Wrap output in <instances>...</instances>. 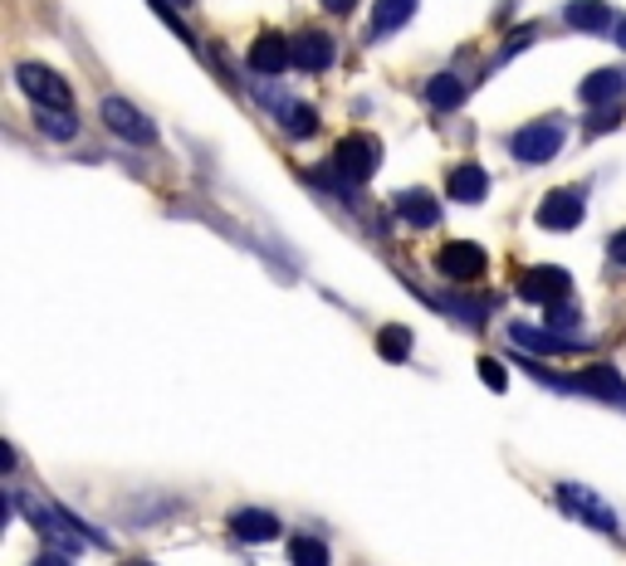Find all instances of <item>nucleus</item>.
<instances>
[{
  "label": "nucleus",
  "mask_w": 626,
  "mask_h": 566,
  "mask_svg": "<svg viewBox=\"0 0 626 566\" xmlns=\"http://www.w3.org/2000/svg\"><path fill=\"white\" fill-rule=\"evenodd\" d=\"M563 15H568L572 30H588V35H602V30L612 25V10L602 5V0H572Z\"/></svg>",
  "instance_id": "nucleus-17"
},
{
  "label": "nucleus",
  "mask_w": 626,
  "mask_h": 566,
  "mask_svg": "<svg viewBox=\"0 0 626 566\" xmlns=\"http://www.w3.org/2000/svg\"><path fill=\"white\" fill-rule=\"evenodd\" d=\"M392 205H396V215H402L406 225H416V229H431L436 220H441V205H436L431 191H402Z\"/></svg>",
  "instance_id": "nucleus-16"
},
{
  "label": "nucleus",
  "mask_w": 626,
  "mask_h": 566,
  "mask_svg": "<svg viewBox=\"0 0 626 566\" xmlns=\"http://www.w3.org/2000/svg\"><path fill=\"white\" fill-rule=\"evenodd\" d=\"M279 528H285V522H279L275 512H265V508H235L231 512V532L240 542H275Z\"/></svg>",
  "instance_id": "nucleus-12"
},
{
  "label": "nucleus",
  "mask_w": 626,
  "mask_h": 566,
  "mask_svg": "<svg viewBox=\"0 0 626 566\" xmlns=\"http://www.w3.org/2000/svg\"><path fill=\"white\" fill-rule=\"evenodd\" d=\"M20 89L30 93V103L35 108H49V113H69L74 108V89L65 83V73H55L49 64H35V59H25V64L15 69Z\"/></svg>",
  "instance_id": "nucleus-4"
},
{
  "label": "nucleus",
  "mask_w": 626,
  "mask_h": 566,
  "mask_svg": "<svg viewBox=\"0 0 626 566\" xmlns=\"http://www.w3.org/2000/svg\"><path fill=\"white\" fill-rule=\"evenodd\" d=\"M436 269L455 283H470L485 274V249L470 245V239H451V245H441V255H436Z\"/></svg>",
  "instance_id": "nucleus-9"
},
{
  "label": "nucleus",
  "mask_w": 626,
  "mask_h": 566,
  "mask_svg": "<svg viewBox=\"0 0 626 566\" xmlns=\"http://www.w3.org/2000/svg\"><path fill=\"white\" fill-rule=\"evenodd\" d=\"M333 172H338V181L343 186H362V181H372L378 176V166H382V142L372 138V132H352V138H343V146L333 152Z\"/></svg>",
  "instance_id": "nucleus-3"
},
{
  "label": "nucleus",
  "mask_w": 626,
  "mask_h": 566,
  "mask_svg": "<svg viewBox=\"0 0 626 566\" xmlns=\"http://www.w3.org/2000/svg\"><path fill=\"white\" fill-rule=\"evenodd\" d=\"M416 0H378V10H372V35H392V30H402L406 20H411Z\"/></svg>",
  "instance_id": "nucleus-19"
},
{
  "label": "nucleus",
  "mask_w": 626,
  "mask_h": 566,
  "mask_svg": "<svg viewBox=\"0 0 626 566\" xmlns=\"http://www.w3.org/2000/svg\"><path fill=\"white\" fill-rule=\"evenodd\" d=\"M479 381H485L489 391H505V386H509V376H505V366H499L495 356H479Z\"/></svg>",
  "instance_id": "nucleus-25"
},
{
  "label": "nucleus",
  "mask_w": 626,
  "mask_h": 566,
  "mask_svg": "<svg viewBox=\"0 0 626 566\" xmlns=\"http://www.w3.org/2000/svg\"><path fill=\"white\" fill-rule=\"evenodd\" d=\"M558 503L572 512L578 522H588V528H598V532H617V512L607 508L592 488H582V484H558Z\"/></svg>",
  "instance_id": "nucleus-7"
},
{
  "label": "nucleus",
  "mask_w": 626,
  "mask_h": 566,
  "mask_svg": "<svg viewBox=\"0 0 626 566\" xmlns=\"http://www.w3.org/2000/svg\"><path fill=\"white\" fill-rule=\"evenodd\" d=\"M529 372H534L538 381H548L553 391H588V396H598V401L626 405V381H622V372L612 362H598V366H588V372H578V376H548L538 362H529Z\"/></svg>",
  "instance_id": "nucleus-2"
},
{
  "label": "nucleus",
  "mask_w": 626,
  "mask_h": 566,
  "mask_svg": "<svg viewBox=\"0 0 626 566\" xmlns=\"http://www.w3.org/2000/svg\"><path fill=\"white\" fill-rule=\"evenodd\" d=\"M617 45L626 49V20H622V25H617Z\"/></svg>",
  "instance_id": "nucleus-31"
},
{
  "label": "nucleus",
  "mask_w": 626,
  "mask_h": 566,
  "mask_svg": "<svg viewBox=\"0 0 626 566\" xmlns=\"http://www.w3.org/2000/svg\"><path fill=\"white\" fill-rule=\"evenodd\" d=\"M35 566H69V562H65V557H59V552H49V557H39Z\"/></svg>",
  "instance_id": "nucleus-30"
},
{
  "label": "nucleus",
  "mask_w": 626,
  "mask_h": 566,
  "mask_svg": "<svg viewBox=\"0 0 626 566\" xmlns=\"http://www.w3.org/2000/svg\"><path fill=\"white\" fill-rule=\"evenodd\" d=\"M279 118H285V132H289V138H313V132H318V113H313L309 103H289Z\"/></svg>",
  "instance_id": "nucleus-21"
},
{
  "label": "nucleus",
  "mask_w": 626,
  "mask_h": 566,
  "mask_svg": "<svg viewBox=\"0 0 626 566\" xmlns=\"http://www.w3.org/2000/svg\"><path fill=\"white\" fill-rule=\"evenodd\" d=\"M538 225L544 229H578L582 225V196L578 191H548L538 201Z\"/></svg>",
  "instance_id": "nucleus-10"
},
{
  "label": "nucleus",
  "mask_w": 626,
  "mask_h": 566,
  "mask_svg": "<svg viewBox=\"0 0 626 566\" xmlns=\"http://www.w3.org/2000/svg\"><path fill=\"white\" fill-rule=\"evenodd\" d=\"M352 5H358V0H323V10H333V15H348Z\"/></svg>",
  "instance_id": "nucleus-29"
},
{
  "label": "nucleus",
  "mask_w": 626,
  "mask_h": 566,
  "mask_svg": "<svg viewBox=\"0 0 626 566\" xmlns=\"http://www.w3.org/2000/svg\"><path fill=\"white\" fill-rule=\"evenodd\" d=\"M519 293H524L529 303L553 308V303H568L572 279H568V269H558V264H538V269H529V274L519 279Z\"/></svg>",
  "instance_id": "nucleus-8"
},
{
  "label": "nucleus",
  "mask_w": 626,
  "mask_h": 566,
  "mask_svg": "<svg viewBox=\"0 0 626 566\" xmlns=\"http://www.w3.org/2000/svg\"><path fill=\"white\" fill-rule=\"evenodd\" d=\"M572 322H578V313H572L568 303H553L548 308V328H572Z\"/></svg>",
  "instance_id": "nucleus-26"
},
{
  "label": "nucleus",
  "mask_w": 626,
  "mask_h": 566,
  "mask_svg": "<svg viewBox=\"0 0 626 566\" xmlns=\"http://www.w3.org/2000/svg\"><path fill=\"white\" fill-rule=\"evenodd\" d=\"M294 64L309 73H323L333 64V39L323 35V30H304V35L294 39Z\"/></svg>",
  "instance_id": "nucleus-15"
},
{
  "label": "nucleus",
  "mask_w": 626,
  "mask_h": 566,
  "mask_svg": "<svg viewBox=\"0 0 626 566\" xmlns=\"http://www.w3.org/2000/svg\"><path fill=\"white\" fill-rule=\"evenodd\" d=\"M138 566H148V562H138Z\"/></svg>",
  "instance_id": "nucleus-32"
},
{
  "label": "nucleus",
  "mask_w": 626,
  "mask_h": 566,
  "mask_svg": "<svg viewBox=\"0 0 626 566\" xmlns=\"http://www.w3.org/2000/svg\"><path fill=\"white\" fill-rule=\"evenodd\" d=\"M612 259H617V264H626V229H617V235H612Z\"/></svg>",
  "instance_id": "nucleus-28"
},
{
  "label": "nucleus",
  "mask_w": 626,
  "mask_h": 566,
  "mask_svg": "<svg viewBox=\"0 0 626 566\" xmlns=\"http://www.w3.org/2000/svg\"><path fill=\"white\" fill-rule=\"evenodd\" d=\"M607 128H617V113H612V108H607V113H598V118L588 122V132H607Z\"/></svg>",
  "instance_id": "nucleus-27"
},
{
  "label": "nucleus",
  "mask_w": 626,
  "mask_h": 566,
  "mask_svg": "<svg viewBox=\"0 0 626 566\" xmlns=\"http://www.w3.org/2000/svg\"><path fill=\"white\" fill-rule=\"evenodd\" d=\"M98 113H103V128H108L113 138H123V142H132V146H152V142H156L152 118H148V113L132 108L128 98H113V93H108Z\"/></svg>",
  "instance_id": "nucleus-6"
},
{
  "label": "nucleus",
  "mask_w": 626,
  "mask_h": 566,
  "mask_svg": "<svg viewBox=\"0 0 626 566\" xmlns=\"http://www.w3.org/2000/svg\"><path fill=\"white\" fill-rule=\"evenodd\" d=\"M378 352L387 356V362H406V356H411V332L406 328H382L378 332Z\"/></svg>",
  "instance_id": "nucleus-22"
},
{
  "label": "nucleus",
  "mask_w": 626,
  "mask_h": 566,
  "mask_svg": "<svg viewBox=\"0 0 626 566\" xmlns=\"http://www.w3.org/2000/svg\"><path fill=\"white\" fill-rule=\"evenodd\" d=\"M509 152H514V162H524V166L553 162V156L563 152V122H558V118L529 122V128H519L514 138H509Z\"/></svg>",
  "instance_id": "nucleus-5"
},
{
  "label": "nucleus",
  "mask_w": 626,
  "mask_h": 566,
  "mask_svg": "<svg viewBox=\"0 0 626 566\" xmlns=\"http://www.w3.org/2000/svg\"><path fill=\"white\" fill-rule=\"evenodd\" d=\"M426 103H431V108H441V113L461 108V103H465V83L455 79V73H436V79L426 83Z\"/></svg>",
  "instance_id": "nucleus-18"
},
{
  "label": "nucleus",
  "mask_w": 626,
  "mask_h": 566,
  "mask_svg": "<svg viewBox=\"0 0 626 566\" xmlns=\"http://www.w3.org/2000/svg\"><path fill=\"white\" fill-rule=\"evenodd\" d=\"M20 503H25V512H30V528L55 542V552H83V547H98L103 542L98 532L83 528L74 512H65L59 503H49V498H20Z\"/></svg>",
  "instance_id": "nucleus-1"
},
{
  "label": "nucleus",
  "mask_w": 626,
  "mask_h": 566,
  "mask_svg": "<svg viewBox=\"0 0 626 566\" xmlns=\"http://www.w3.org/2000/svg\"><path fill=\"white\" fill-rule=\"evenodd\" d=\"M289 557H294V566H328V547L318 538H294L289 542Z\"/></svg>",
  "instance_id": "nucleus-23"
},
{
  "label": "nucleus",
  "mask_w": 626,
  "mask_h": 566,
  "mask_svg": "<svg viewBox=\"0 0 626 566\" xmlns=\"http://www.w3.org/2000/svg\"><path fill=\"white\" fill-rule=\"evenodd\" d=\"M294 64V45H289L279 30H269V35L255 39V49H250V69L255 73H279Z\"/></svg>",
  "instance_id": "nucleus-11"
},
{
  "label": "nucleus",
  "mask_w": 626,
  "mask_h": 566,
  "mask_svg": "<svg viewBox=\"0 0 626 566\" xmlns=\"http://www.w3.org/2000/svg\"><path fill=\"white\" fill-rule=\"evenodd\" d=\"M524 347H538V352H582L588 342H578V338H553V332H534V328H509Z\"/></svg>",
  "instance_id": "nucleus-20"
},
{
  "label": "nucleus",
  "mask_w": 626,
  "mask_h": 566,
  "mask_svg": "<svg viewBox=\"0 0 626 566\" xmlns=\"http://www.w3.org/2000/svg\"><path fill=\"white\" fill-rule=\"evenodd\" d=\"M74 128H79V122L69 118V113H49V108H39V132H45V138L69 142V138H74Z\"/></svg>",
  "instance_id": "nucleus-24"
},
{
  "label": "nucleus",
  "mask_w": 626,
  "mask_h": 566,
  "mask_svg": "<svg viewBox=\"0 0 626 566\" xmlns=\"http://www.w3.org/2000/svg\"><path fill=\"white\" fill-rule=\"evenodd\" d=\"M445 191H451V201H461V205H479L489 196L485 166H479V162H461L451 172V181H445Z\"/></svg>",
  "instance_id": "nucleus-13"
},
{
  "label": "nucleus",
  "mask_w": 626,
  "mask_h": 566,
  "mask_svg": "<svg viewBox=\"0 0 626 566\" xmlns=\"http://www.w3.org/2000/svg\"><path fill=\"white\" fill-rule=\"evenodd\" d=\"M578 93H582V103H588V108H612V103L626 93V73L622 69H598V73H588V79H582Z\"/></svg>",
  "instance_id": "nucleus-14"
}]
</instances>
